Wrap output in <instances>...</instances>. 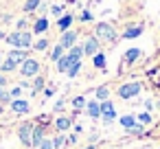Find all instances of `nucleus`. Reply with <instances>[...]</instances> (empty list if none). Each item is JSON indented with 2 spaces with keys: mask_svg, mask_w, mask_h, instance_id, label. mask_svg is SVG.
<instances>
[{
  "mask_svg": "<svg viewBox=\"0 0 160 149\" xmlns=\"http://www.w3.org/2000/svg\"><path fill=\"white\" fill-rule=\"evenodd\" d=\"M136 121H138L140 125H149V123H151V114H149V112H140V114L136 116Z\"/></svg>",
  "mask_w": 160,
  "mask_h": 149,
  "instance_id": "b1692460",
  "label": "nucleus"
},
{
  "mask_svg": "<svg viewBox=\"0 0 160 149\" xmlns=\"http://www.w3.org/2000/svg\"><path fill=\"white\" fill-rule=\"evenodd\" d=\"M138 35H142V24L127 27V31L123 33V37H125V40H134V37H138Z\"/></svg>",
  "mask_w": 160,
  "mask_h": 149,
  "instance_id": "4468645a",
  "label": "nucleus"
},
{
  "mask_svg": "<svg viewBox=\"0 0 160 149\" xmlns=\"http://www.w3.org/2000/svg\"><path fill=\"white\" fill-rule=\"evenodd\" d=\"M62 11H64V7H53V13H57V16H59Z\"/></svg>",
  "mask_w": 160,
  "mask_h": 149,
  "instance_id": "72a5a7b5",
  "label": "nucleus"
},
{
  "mask_svg": "<svg viewBox=\"0 0 160 149\" xmlns=\"http://www.w3.org/2000/svg\"><path fill=\"white\" fill-rule=\"evenodd\" d=\"M46 46H48V40H40V42H35V48H38V51H44Z\"/></svg>",
  "mask_w": 160,
  "mask_h": 149,
  "instance_id": "7c9ffc66",
  "label": "nucleus"
},
{
  "mask_svg": "<svg viewBox=\"0 0 160 149\" xmlns=\"http://www.w3.org/2000/svg\"><path fill=\"white\" fill-rule=\"evenodd\" d=\"M68 2H77V0H68Z\"/></svg>",
  "mask_w": 160,
  "mask_h": 149,
  "instance_id": "e433bc0d",
  "label": "nucleus"
},
{
  "mask_svg": "<svg viewBox=\"0 0 160 149\" xmlns=\"http://www.w3.org/2000/svg\"><path fill=\"white\" fill-rule=\"evenodd\" d=\"M42 88H44V79H42V77H35V81H33V92H35V90H42Z\"/></svg>",
  "mask_w": 160,
  "mask_h": 149,
  "instance_id": "cd10ccee",
  "label": "nucleus"
},
{
  "mask_svg": "<svg viewBox=\"0 0 160 149\" xmlns=\"http://www.w3.org/2000/svg\"><path fill=\"white\" fill-rule=\"evenodd\" d=\"M16 66H18V64H13L11 59H7V62H2V64H0V68H2L5 72H9V70H16Z\"/></svg>",
  "mask_w": 160,
  "mask_h": 149,
  "instance_id": "bb28decb",
  "label": "nucleus"
},
{
  "mask_svg": "<svg viewBox=\"0 0 160 149\" xmlns=\"http://www.w3.org/2000/svg\"><path fill=\"white\" fill-rule=\"evenodd\" d=\"M99 53V40L97 37H88L86 40V44H83V55H97Z\"/></svg>",
  "mask_w": 160,
  "mask_h": 149,
  "instance_id": "0eeeda50",
  "label": "nucleus"
},
{
  "mask_svg": "<svg viewBox=\"0 0 160 149\" xmlns=\"http://www.w3.org/2000/svg\"><path fill=\"white\" fill-rule=\"evenodd\" d=\"M101 118H103V123H112L116 118V110H114V103L110 99L101 101Z\"/></svg>",
  "mask_w": 160,
  "mask_h": 149,
  "instance_id": "39448f33",
  "label": "nucleus"
},
{
  "mask_svg": "<svg viewBox=\"0 0 160 149\" xmlns=\"http://www.w3.org/2000/svg\"><path fill=\"white\" fill-rule=\"evenodd\" d=\"M62 57H64V48H62V46L57 44V46L53 48V53H51V59H53V62H59Z\"/></svg>",
  "mask_w": 160,
  "mask_h": 149,
  "instance_id": "4be33fe9",
  "label": "nucleus"
},
{
  "mask_svg": "<svg viewBox=\"0 0 160 149\" xmlns=\"http://www.w3.org/2000/svg\"><path fill=\"white\" fill-rule=\"evenodd\" d=\"M79 70H81V62H75V64L68 68V72H66V75L72 79V77H77V75H79Z\"/></svg>",
  "mask_w": 160,
  "mask_h": 149,
  "instance_id": "5701e85b",
  "label": "nucleus"
},
{
  "mask_svg": "<svg viewBox=\"0 0 160 149\" xmlns=\"http://www.w3.org/2000/svg\"><path fill=\"white\" fill-rule=\"evenodd\" d=\"M42 140H44V129L38 125V127H33V134H31V145H33V147H38Z\"/></svg>",
  "mask_w": 160,
  "mask_h": 149,
  "instance_id": "2eb2a0df",
  "label": "nucleus"
},
{
  "mask_svg": "<svg viewBox=\"0 0 160 149\" xmlns=\"http://www.w3.org/2000/svg\"><path fill=\"white\" fill-rule=\"evenodd\" d=\"M27 55H29V53H27L24 48H13V51L9 53V59H11L13 64H22L24 59H29Z\"/></svg>",
  "mask_w": 160,
  "mask_h": 149,
  "instance_id": "9b49d317",
  "label": "nucleus"
},
{
  "mask_svg": "<svg viewBox=\"0 0 160 149\" xmlns=\"http://www.w3.org/2000/svg\"><path fill=\"white\" fill-rule=\"evenodd\" d=\"M92 64H94L97 68H105V55H103V53L92 55Z\"/></svg>",
  "mask_w": 160,
  "mask_h": 149,
  "instance_id": "aec40b11",
  "label": "nucleus"
},
{
  "mask_svg": "<svg viewBox=\"0 0 160 149\" xmlns=\"http://www.w3.org/2000/svg\"><path fill=\"white\" fill-rule=\"evenodd\" d=\"M118 121H121V125H123V127H125L127 132H132V129H134V127L138 125V121H136V116H132V114H125V116H121Z\"/></svg>",
  "mask_w": 160,
  "mask_h": 149,
  "instance_id": "ddd939ff",
  "label": "nucleus"
},
{
  "mask_svg": "<svg viewBox=\"0 0 160 149\" xmlns=\"http://www.w3.org/2000/svg\"><path fill=\"white\" fill-rule=\"evenodd\" d=\"M20 92H22V88H13V90H11V97H13V99H18V97H20Z\"/></svg>",
  "mask_w": 160,
  "mask_h": 149,
  "instance_id": "473e14b6",
  "label": "nucleus"
},
{
  "mask_svg": "<svg viewBox=\"0 0 160 149\" xmlns=\"http://www.w3.org/2000/svg\"><path fill=\"white\" fill-rule=\"evenodd\" d=\"M38 72H40V62H35V59H24L22 62V68H20L22 77H38Z\"/></svg>",
  "mask_w": 160,
  "mask_h": 149,
  "instance_id": "20e7f679",
  "label": "nucleus"
},
{
  "mask_svg": "<svg viewBox=\"0 0 160 149\" xmlns=\"http://www.w3.org/2000/svg\"><path fill=\"white\" fill-rule=\"evenodd\" d=\"M75 44H77V33L75 31H64L62 37H59V46L66 51V48H72Z\"/></svg>",
  "mask_w": 160,
  "mask_h": 149,
  "instance_id": "423d86ee",
  "label": "nucleus"
},
{
  "mask_svg": "<svg viewBox=\"0 0 160 149\" xmlns=\"http://www.w3.org/2000/svg\"><path fill=\"white\" fill-rule=\"evenodd\" d=\"M31 134H33V125H31V123H24V125L20 127V132H18V136H20V140H22L24 145H31Z\"/></svg>",
  "mask_w": 160,
  "mask_h": 149,
  "instance_id": "9d476101",
  "label": "nucleus"
},
{
  "mask_svg": "<svg viewBox=\"0 0 160 149\" xmlns=\"http://www.w3.org/2000/svg\"><path fill=\"white\" fill-rule=\"evenodd\" d=\"M13 48H29L31 46V33H24V31H16L11 33L9 37H5Z\"/></svg>",
  "mask_w": 160,
  "mask_h": 149,
  "instance_id": "f03ea898",
  "label": "nucleus"
},
{
  "mask_svg": "<svg viewBox=\"0 0 160 149\" xmlns=\"http://www.w3.org/2000/svg\"><path fill=\"white\" fill-rule=\"evenodd\" d=\"M86 112H88L90 118H101V101H88Z\"/></svg>",
  "mask_w": 160,
  "mask_h": 149,
  "instance_id": "6e6552de",
  "label": "nucleus"
},
{
  "mask_svg": "<svg viewBox=\"0 0 160 149\" xmlns=\"http://www.w3.org/2000/svg\"><path fill=\"white\" fill-rule=\"evenodd\" d=\"M140 53H142L140 48H129V51H125V57H123L125 64H134V62L140 57Z\"/></svg>",
  "mask_w": 160,
  "mask_h": 149,
  "instance_id": "f3484780",
  "label": "nucleus"
},
{
  "mask_svg": "<svg viewBox=\"0 0 160 149\" xmlns=\"http://www.w3.org/2000/svg\"><path fill=\"white\" fill-rule=\"evenodd\" d=\"M94 33H97V40L108 42V44H114V42L118 40V35H116L114 27H112V24H108V22H99V24L94 27Z\"/></svg>",
  "mask_w": 160,
  "mask_h": 149,
  "instance_id": "f257e3e1",
  "label": "nucleus"
},
{
  "mask_svg": "<svg viewBox=\"0 0 160 149\" xmlns=\"http://www.w3.org/2000/svg\"><path fill=\"white\" fill-rule=\"evenodd\" d=\"M0 97H2V90H0Z\"/></svg>",
  "mask_w": 160,
  "mask_h": 149,
  "instance_id": "4c0bfd02",
  "label": "nucleus"
},
{
  "mask_svg": "<svg viewBox=\"0 0 160 149\" xmlns=\"http://www.w3.org/2000/svg\"><path fill=\"white\" fill-rule=\"evenodd\" d=\"M0 112H2V107H0Z\"/></svg>",
  "mask_w": 160,
  "mask_h": 149,
  "instance_id": "58836bf2",
  "label": "nucleus"
},
{
  "mask_svg": "<svg viewBox=\"0 0 160 149\" xmlns=\"http://www.w3.org/2000/svg\"><path fill=\"white\" fill-rule=\"evenodd\" d=\"M88 149H92V147H88Z\"/></svg>",
  "mask_w": 160,
  "mask_h": 149,
  "instance_id": "ea45409f",
  "label": "nucleus"
},
{
  "mask_svg": "<svg viewBox=\"0 0 160 149\" xmlns=\"http://www.w3.org/2000/svg\"><path fill=\"white\" fill-rule=\"evenodd\" d=\"M40 2H42V0H27V2H24V11H33V9H38Z\"/></svg>",
  "mask_w": 160,
  "mask_h": 149,
  "instance_id": "a878e982",
  "label": "nucleus"
},
{
  "mask_svg": "<svg viewBox=\"0 0 160 149\" xmlns=\"http://www.w3.org/2000/svg\"><path fill=\"white\" fill-rule=\"evenodd\" d=\"M94 97H97V101H108V99H110V90H108L105 86H101V88H97Z\"/></svg>",
  "mask_w": 160,
  "mask_h": 149,
  "instance_id": "6ab92c4d",
  "label": "nucleus"
},
{
  "mask_svg": "<svg viewBox=\"0 0 160 149\" xmlns=\"http://www.w3.org/2000/svg\"><path fill=\"white\" fill-rule=\"evenodd\" d=\"M90 20H92V13L90 11H83L81 13V22H90Z\"/></svg>",
  "mask_w": 160,
  "mask_h": 149,
  "instance_id": "2f4dec72",
  "label": "nucleus"
},
{
  "mask_svg": "<svg viewBox=\"0 0 160 149\" xmlns=\"http://www.w3.org/2000/svg\"><path fill=\"white\" fill-rule=\"evenodd\" d=\"M48 29V20L46 18H40L38 22H35V33H44Z\"/></svg>",
  "mask_w": 160,
  "mask_h": 149,
  "instance_id": "412c9836",
  "label": "nucleus"
},
{
  "mask_svg": "<svg viewBox=\"0 0 160 149\" xmlns=\"http://www.w3.org/2000/svg\"><path fill=\"white\" fill-rule=\"evenodd\" d=\"M72 20H75V18H72L70 13L62 16V18L57 20V27H59V31H68V29H70V24H72Z\"/></svg>",
  "mask_w": 160,
  "mask_h": 149,
  "instance_id": "dca6fc26",
  "label": "nucleus"
},
{
  "mask_svg": "<svg viewBox=\"0 0 160 149\" xmlns=\"http://www.w3.org/2000/svg\"><path fill=\"white\" fill-rule=\"evenodd\" d=\"M86 103H88V101H86L83 97H75V99H72V105H75V110H83V107H86Z\"/></svg>",
  "mask_w": 160,
  "mask_h": 149,
  "instance_id": "393cba45",
  "label": "nucleus"
},
{
  "mask_svg": "<svg viewBox=\"0 0 160 149\" xmlns=\"http://www.w3.org/2000/svg\"><path fill=\"white\" fill-rule=\"evenodd\" d=\"M75 62H79V59H75V57L68 53V55H64V57L57 62V70H59V72H68V68H70Z\"/></svg>",
  "mask_w": 160,
  "mask_h": 149,
  "instance_id": "1a4fd4ad",
  "label": "nucleus"
},
{
  "mask_svg": "<svg viewBox=\"0 0 160 149\" xmlns=\"http://www.w3.org/2000/svg\"><path fill=\"white\" fill-rule=\"evenodd\" d=\"M11 110L18 112V114H27V112H29V101H24V99H16V101H11Z\"/></svg>",
  "mask_w": 160,
  "mask_h": 149,
  "instance_id": "f8f14e48",
  "label": "nucleus"
},
{
  "mask_svg": "<svg viewBox=\"0 0 160 149\" xmlns=\"http://www.w3.org/2000/svg\"><path fill=\"white\" fill-rule=\"evenodd\" d=\"M140 90H142V83H138V81L123 83V86L118 88V97H121V99H134V97L140 94Z\"/></svg>",
  "mask_w": 160,
  "mask_h": 149,
  "instance_id": "7ed1b4c3",
  "label": "nucleus"
},
{
  "mask_svg": "<svg viewBox=\"0 0 160 149\" xmlns=\"http://www.w3.org/2000/svg\"><path fill=\"white\" fill-rule=\"evenodd\" d=\"M5 83H7V79H5V77H2V75H0V88H2V86H5Z\"/></svg>",
  "mask_w": 160,
  "mask_h": 149,
  "instance_id": "f704fd0d",
  "label": "nucleus"
},
{
  "mask_svg": "<svg viewBox=\"0 0 160 149\" xmlns=\"http://www.w3.org/2000/svg\"><path fill=\"white\" fill-rule=\"evenodd\" d=\"M64 142H66V138H64V136H55V138H53V147H55V149H59Z\"/></svg>",
  "mask_w": 160,
  "mask_h": 149,
  "instance_id": "c85d7f7f",
  "label": "nucleus"
},
{
  "mask_svg": "<svg viewBox=\"0 0 160 149\" xmlns=\"http://www.w3.org/2000/svg\"><path fill=\"white\" fill-rule=\"evenodd\" d=\"M0 64H2V53H0Z\"/></svg>",
  "mask_w": 160,
  "mask_h": 149,
  "instance_id": "c9c22d12",
  "label": "nucleus"
},
{
  "mask_svg": "<svg viewBox=\"0 0 160 149\" xmlns=\"http://www.w3.org/2000/svg\"><path fill=\"white\" fill-rule=\"evenodd\" d=\"M70 125H72V121H70L68 116H59V118L55 121V127H57L59 132H66V129H70Z\"/></svg>",
  "mask_w": 160,
  "mask_h": 149,
  "instance_id": "a211bd4d",
  "label": "nucleus"
},
{
  "mask_svg": "<svg viewBox=\"0 0 160 149\" xmlns=\"http://www.w3.org/2000/svg\"><path fill=\"white\" fill-rule=\"evenodd\" d=\"M38 147H40V149H55V147H53V140H48V138H44Z\"/></svg>",
  "mask_w": 160,
  "mask_h": 149,
  "instance_id": "c756f323",
  "label": "nucleus"
}]
</instances>
